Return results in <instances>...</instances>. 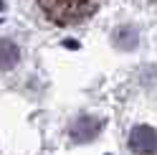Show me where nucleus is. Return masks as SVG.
<instances>
[{
  "label": "nucleus",
  "mask_w": 157,
  "mask_h": 155,
  "mask_svg": "<svg viewBox=\"0 0 157 155\" xmlns=\"http://www.w3.org/2000/svg\"><path fill=\"white\" fill-rule=\"evenodd\" d=\"M38 5L46 13V18H51L53 23L71 26L94 13L96 0H38Z\"/></svg>",
  "instance_id": "f257e3e1"
},
{
  "label": "nucleus",
  "mask_w": 157,
  "mask_h": 155,
  "mask_svg": "<svg viewBox=\"0 0 157 155\" xmlns=\"http://www.w3.org/2000/svg\"><path fill=\"white\" fill-rule=\"evenodd\" d=\"M99 130V122H94V120H81L74 127V137L76 140H89V137H94V132Z\"/></svg>",
  "instance_id": "7ed1b4c3"
},
{
  "label": "nucleus",
  "mask_w": 157,
  "mask_h": 155,
  "mask_svg": "<svg viewBox=\"0 0 157 155\" xmlns=\"http://www.w3.org/2000/svg\"><path fill=\"white\" fill-rule=\"evenodd\" d=\"M129 148L137 155H155L157 153V132L152 127H134L129 135Z\"/></svg>",
  "instance_id": "f03ea898"
}]
</instances>
